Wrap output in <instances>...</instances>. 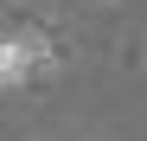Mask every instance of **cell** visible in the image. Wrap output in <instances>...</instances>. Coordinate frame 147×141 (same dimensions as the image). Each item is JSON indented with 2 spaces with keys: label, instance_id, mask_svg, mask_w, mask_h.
<instances>
[{
  "label": "cell",
  "instance_id": "obj_1",
  "mask_svg": "<svg viewBox=\"0 0 147 141\" xmlns=\"http://www.w3.org/2000/svg\"><path fill=\"white\" fill-rule=\"evenodd\" d=\"M26 70H45V45L38 39H0V90L19 83Z\"/></svg>",
  "mask_w": 147,
  "mask_h": 141
}]
</instances>
